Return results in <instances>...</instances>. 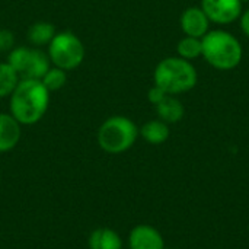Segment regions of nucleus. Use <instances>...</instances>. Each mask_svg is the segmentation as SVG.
Masks as SVG:
<instances>
[{"instance_id": "nucleus-1", "label": "nucleus", "mask_w": 249, "mask_h": 249, "mask_svg": "<svg viewBox=\"0 0 249 249\" xmlns=\"http://www.w3.org/2000/svg\"><path fill=\"white\" fill-rule=\"evenodd\" d=\"M9 98V111L20 125L36 124L48 111L50 92L41 80L20 79Z\"/></svg>"}, {"instance_id": "nucleus-7", "label": "nucleus", "mask_w": 249, "mask_h": 249, "mask_svg": "<svg viewBox=\"0 0 249 249\" xmlns=\"http://www.w3.org/2000/svg\"><path fill=\"white\" fill-rule=\"evenodd\" d=\"M201 9L210 22L228 25L235 22L242 15L241 0H201Z\"/></svg>"}, {"instance_id": "nucleus-2", "label": "nucleus", "mask_w": 249, "mask_h": 249, "mask_svg": "<svg viewBox=\"0 0 249 249\" xmlns=\"http://www.w3.org/2000/svg\"><path fill=\"white\" fill-rule=\"evenodd\" d=\"M197 70L191 61L181 57H166L158 63L153 82L168 95H179L197 85Z\"/></svg>"}, {"instance_id": "nucleus-11", "label": "nucleus", "mask_w": 249, "mask_h": 249, "mask_svg": "<svg viewBox=\"0 0 249 249\" xmlns=\"http://www.w3.org/2000/svg\"><path fill=\"white\" fill-rule=\"evenodd\" d=\"M89 249H123L121 236L109 228H96L88 239Z\"/></svg>"}, {"instance_id": "nucleus-13", "label": "nucleus", "mask_w": 249, "mask_h": 249, "mask_svg": "<svg viewBox=\"0 0 249 249\" xmlns=\"http://www.w3.org/2000/svg\"><path fill=\"white\" fill-rule=\"evenodd\" d=\"M57 34V29L55 26L51 23V22H47V20H38V22H34L29 29H28V41L32 47H44V45H48L53 38Z\"/></svg>"}, {"instance_id": "nucleus-10", "label": "nucleus", "mask_w": 249, "mask_h": 249, "mask_svg": "<svg viewBox=\"0 0 249 249\" xmlns=\"http://www.w3.org/2000/svg\"><path fill=\"white\" fill-rule=\"evenodd\" d=\"M22 136V125L12 114L0 112V153L13 150Z\"/></svg>"}, {"instance_id": "nucleus-5", "label": "nucleus", "mask_w": 249, "mask_h": 249, "mask_svg": "<svg viewBox=\"0 0 249 249\" xmlns=\"http://www.w3.org/2000/svg\"><path fill=\"white\" fill-rule=\"evenodd\" d=\"M47 48L51 64L66 71L77 69L85 60V45L82 39L70 31L57 32Z\"/></svg>"}, {"instance_id": "nucleus-3", "label": "nucleus", "mask_w": 249, "mask_h": 249, "mask_svg": "<svg viewBox=\"0 0 249 249\" xmlns=\"http://www.w3.org/2000/svg\"><path fill=\"white\" fill-rule=\"evenodd\" d=\"M203 57L217 70H232L242 60V47L231 32L216 29L209 31L203 38Z\"/></svg>"}, {"instance_id": "nucleus-16", "label": "nucleus", "mask_w": 249, "mask_h": 249, "mask_svg": "<svg viewBox=\"0 0 249 249\" xmlns=\"http://www.w3.org/2000/svg\"><path fill=\"white\" fill-rule=\"evenodd\" d=\"M178 55L184 60H196L203 55V44L201 38H194V36H184L178 45H177Z\"/></svg>"}, {"instance_id": "nucleus-9", "label": "nucleus", "mask_w": 249, "mask_h": 249, "mask_svg": "<svg viewBox=\"0 0 249 249\" xmlns=\"http://www.w3.org/2000/svg\"><path fill=\"white\" fill-rule=\"evenodd\" d=\"M179 25L182 32L187 36H194V38H203L209 32L210 20L204 10L201 7H188L182 12Z\"/></svg>"}, {"instance_id": "nucleus-6", "label": "nucleus", "mask_w": 249, "mask_h": 249, "mask_svg": "<svg viewBox=\"0 0 249 249\" xmlns=\"http://www.w3.org/2000/svg\"><path fill=\"white\" fill-rule=\"evenodd\" d=\"M20 79L41 80L51 67L48 54L36 47H15L7 53L6 60Z\"/></svg>"}, {"instance_id": "nucleus-19", "label": "nucleus", "mask_w": 249, "mask_h": 249, "mask_svg": "<svg viewBox=\"0 0 249 249\" xmlns=\"http://www.w3.org/2000/svg\"><path fill=\"white\" fill-rule=\"evenodd\" d=\"M168 93L163 90V89H160L159 86H156V85H153L150 89H149V92H147V99H149V102L150 104H153V105H158L165 96H166Z\"/></svg>"}, {"instance_id": "nucleus-15", "label": "nucleus", "mask_w": 249, "mask_h": 249, "mask_svg": "<svg viewBox=\"0 0 249 249\" xmlns=\"http://www.w3.org/2000/svg\"><path fill=\"white\" fill-rule=\"evenodd\" d=\"M19 80L20 77L7 61L0 63V99L10 96Z\"/></svg>"}, {"instance_id": "nucleus-8", "label": "nucleus", "mask_w": 249, "mask_h": 249, "mask_svg": "<svg viewBox=\"0 0 249 249\" xmlns=\"http://www.w3.org/2000/svg\"><path fill=\"white\" fill-rule=\"evenodd\" d=\"M130 249H165V241L160 232L150 225H137L128 236Z\"/></svg>"}, {"instance_id": "nucleus-4", "label": "nucleus", "mask_w": 249, "mask_h": 249, "mask_svg": "<svg viewBox=\"0 0 249 249\" xmlns=\"http://www.w3.org/2000/svg\"><path fill=\"white\" fill-rule=\"evenodd\" d=\"M139 127L124 115L107 118L98 130V144L109 155H120L131 149L139 137Z\"/></svg>"}, {"instance_id": "nucleus-20", "label": "nucleus", "mask_w": 249, "mask_h": 249, "mask_svg": "<svg viewBox=\"0 0 249 249\" xmlns=\"http://www.w3.org/2000/svg\"><path fill=\"white\" fill-rule=\"evenodd\" d=\"M241 28H242L244 34L249 38V9L242 12V15H241Z\"/></svg>"}, {"instance_id": "nucleus-18", "label": "nucleus", "mask_w": 249, "mask_h": 249, "mask_svg": "<svg viewBox=\"0 0 249 249\" xmlns=\"http://www.w3.org/2000/svg\"><path fill=\"white\" fill-rule=\"evenodd\" d=\"M15 48V34L10 29H0V53H9Z\"/></svg>"}, {"instance_id": "nucleus-14", "label": "nucleus", "mask_w": 249, "mask_h": 249, "mask_svg": "<svg viewBox=\"0 0 249 249\" xmlns=\"http://www.w3.org/2000/svg\"><path fill=\"white\" fill-rule=\"evenodd\" d=\"M140 136L150 144H162L169 139V125L162 120H150L139 128Z\"/></svg>"}, {"instance_id": "nucleus-12", "label": "nucleus", "mask_w": 249, "mask_h": 249, "mask_svg": "<svg viewBox=\"0 0 249 249\" xmlns=\"http://www.w3.org/2000/svg\"><path fill=\"white\" fill-rule=\"evenodd\" d=\"M156 107V112L159 120H162L166 124H174L182 120L185 109L179 99L175 98V95H166Z\"/></svg>"}, {"instance_id": "nucleus-17", "label": "nucleus", "mask_w": 249, "mask_h": 249, "mask_svg": "<svg viewBox=\"0 0 249 249\" xmlns=\"http://www.w3.org/2000/svg\"><path fill=\"white\" fill-rule=\"evenodd\" d=\"M42 85L48 89V92H57L60 89H63L67 83V71L60 69V67H55V66H51L48 69V71L42 76L41 79Z\"/></svg>"}]
</instances>
